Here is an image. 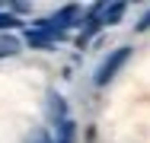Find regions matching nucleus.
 Segmentation results:
<instances>
[{
    "label": "nucleus",
    "instance_id": "f257e3e1",
    "mask_svg": "<svg viewBox=\"0 0 150 143\" xmlns=\"http://www.w3.org/2000/svg\"><path fill=\"white\" fill-rule=\"evenodd\" d=\"M128 60H131V48H128V45H125V48H115L112 54H109L102 64H99V67H96V76H93V83H96V86H109L115 76H118V70L128 64Z\"/></svg>",
    "mask_w": 150,
    "mask_h": 143
},
{
    "label": "nucleus",
    "instance_id": "f03ea898",
    "mask_svg": "<svg viewBox=\"0 0 150 143\" xmlns=\"http://www.w3.org/2000/svg\"><path fill=\"white\" fill-rule=\"evenodd\" d=\"M80 19V6H64V10H58L54 16H48V19H42V29H48V32H54V35H61L64 29H70L74 22Z\"/></svg>",
    "mask_w": 150,
    "mask_h": 143
},
{
    "label": "nucleus",
    "instance_id": "7ed1b4c3",
    "mask_svg": "<svg viewBox=\"0 0 150 143\" xmlns=\"http://www.w3.org/2000/svg\"><path fill=\"white\" fill-rule=\"evenodd\" d=\"M58 38H61V35H54V32H48V29H29V32H26V41H29L32 48H38V51L51 48V45H54Z\"/></svg>",
    "mask_w": 150,
    "mask_h": 143
},
{
    "label": "nucleus",
    "instance_id": "20e7f679",
    "mask_svg": "<svg viewBox=\"0 0 150 143\" xmlns=\"http://www.w3.org/2000/svg\"><path fill=\"white\" fill-rule=\"evenodd\" d=\"M48 121H54V124L67 121V102H64L61 92H51L48 95Z\"/></svg>",
    "mask_w": 150,
    "mask_h": 143
},
{
    "label": "nucleus",
    "instance_id": "39448f33",
    "mask_svg": "<svg viewBox=\"0 0 150 143\" xmlns=\"http://www.w3.org/2000/svg\"><path fill=\"white\" fill-rule=\"evenodd\" d=\"M125 10H128V6H125V3H105V6H102V26H118V19L121 16H125Z\"/></svg>",
    "mask_w": 150,
    "mask_h": 143
},
{
    "label": "nucleus",
    "instance_id": "423d86ee",
    "mask_svg": "<svg viewBox=\"0 0 150 143\" xmlns=\"http://www.w3.org/2000/svg\"><path fill=\"white\" fill-rule=\"evenodd\" d=\"M58 127H61V130H58V140H54V143H74V140H77V124H74L70 118L61 121Z\"/></svg>",
    "mask_w": 150,
    "mask_h": 143
},
{
    "label": "nucleus",
    "instance_id": "0eeeda50",
    "mask_svg": "<svg viewBox=\"0 0 150 143\" xmlns=\"http://www.w3.org/2000/svg\"><path fill=\"white\" fill-rule=\"evenodd\" d=\"M26 143H54V140H51L48 127H32L29 134H26Z\"/></svg>",
    "mask_w": 150,
    "mask_h": 143
},
{
    "label": "nucleus",
    "instance_id": "6e6552de",
    "mask_svg": "<svg viewBox=\"0 0 150 143\" xmlns=\"http://www.w3.org/2000/svg\"><path fill=\"white\" fill-rule=\"evenodd\" d=\"M19 51V41L13 38V35H0V57H10Z\"/></svg>",
    "mask_w": 150,
    "mask_h": 143
},
{
    "label": "nucleus",
    "instance_id": "1a4fd4ad",
    "mask_svg": "<svg viewBox=\"0 0 150 143\" xmlns=\"http://www.w3.org/2000/svg\"><path fill=\"white\" fill-rule=\"evenodd\" d=\"M19 26V19L13 16V13H0V32H10V29Z\"/></svg>",
    "mask_w": 150,
    "mask_h": 143
},
{
    "label": "nucleus",
    "instance_id": "9d476101",
    "mask_svg": "<svg viewBox=\"0 0 150 143\" xmlns=\"http://www.w3.org/2000/svg\"><path fill=\"white\" fill-rule=\"evenodd\" d=\"M134 29H137V32H147V29H150V10L144 13V16H141V22H137Z\"/></svg>",
    "mask_w": 150,
    "mask_h": 143
}]
</instances>
